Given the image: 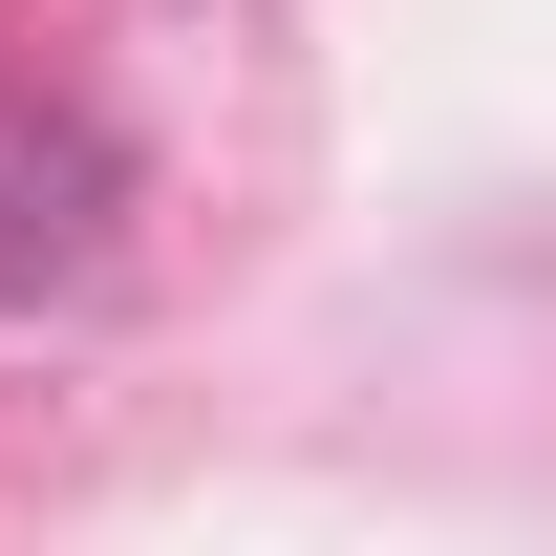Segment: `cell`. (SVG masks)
<instances>
[{
    "mask_svg": "<svg viewBox=\"0 0 556 556\" xmlns=\"http://www.w3.org/2000/svg\"><path fill=\"white\" fill-rule=\"evenodd\" d=\"M108 214H129V150L86 129V108H22L0 86V278H86Z\"/></svg>",
    "mask_w": 556,
    "mask_h": 556,
    "instance_id": "6da1fadb",
    "label": "cell"
}]
</instances>
